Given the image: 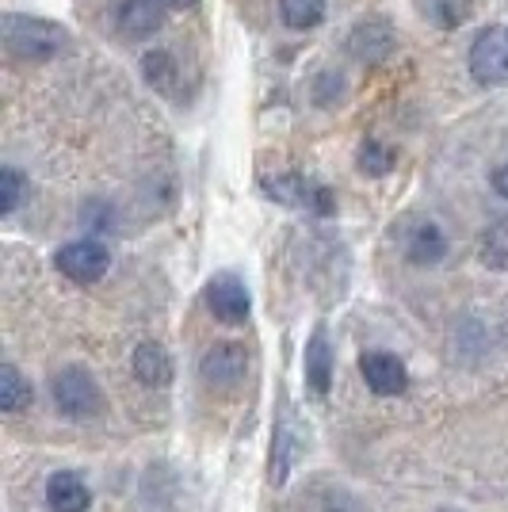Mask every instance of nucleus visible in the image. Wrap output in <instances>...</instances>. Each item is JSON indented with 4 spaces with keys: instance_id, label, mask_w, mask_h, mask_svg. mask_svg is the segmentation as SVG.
<instances>
[{
    "instance_id": "nucleus-7",
    "label": "nucleus",
    "mask_w": 508,
    "mask_h": 512,
    "mask_svg": "<svg viewBox=\"0 0 508 512\" xmlns=\"http://www.w3.org/2000/svg\"><path fill=\"white\" fill-rule=\"evenodd\" d=\"M402 253L421 264V268H432L447 256V237L436 222L428 218H417V222H405L402 226Z\"/></svg>"
},
{
    "instance_id": "nucleus-11",
    "label": "nucleus",
    "mask_w": 508,
    "mask_h": 512,
    "mask_svg": "<svg viewBox=\"0 0 508 512\" xmlns=\"http://www.w3.org/2000/svg\"><path fill=\"white\" fill-rule=\"evenodd\" d=\"M360 371L367 386L382 394V398H390V394H402L405 386H409V371H405V363L398 356H390V352H363L360 356Z\"/></svg>"
},
{
    "instance_id": "nucleus-22",
    "label": "nucleus",
    "mask_w": 508,
    "mask_h": 512,
    "mask_svg": "<svg viewBox=\"0 0 508 512\" xmlns=\"http://www.w3.org/2000/svg\"><path fill=\"white\" fill-rule=\"evenodd\" d=\"M20 195H23V176L12 165L0 169V214H12L20 207Z\"/></svg>"
},
{
    "instance_id": "nucleus-23",
    "label": "nucleus",
    "mask_w": 508,
    "mask_h": 512,
    "mask_svg": "<svg viewBox=\"0 0 508 512\" xmlns=\"http://www.w3.org/2000/svg\"><path fill=\"white\" fill-rule=\"evenodd\" d=\"M493 188H497V195H505L508 199V161L493 169Z\"/></svg>"
},
{
    "instance_id": "nucleus-3",
    "label": "nucleus",
    "mask_w": 508,
    "mask_h": 512,
    "mask_svg": "<svg viewBox=\"0 0 508 512\" xmlns=\"http://www.w3.org/2000/svg\"><path fill=\"white\" fill-rule=\"evenodd\" d=\"M470 73L478 85L501 88L508 85V27L493 23L470 43Z\"/></svg>"
},
{
    "instance_id": "nucleus-6",
    "label": "nucleus",
    "mask_w": 508,
    "mask_h": 512,
    "mask_svg": "<svg viewBox=\"0 0 508 512\" xmlns=\"http://www.w3.org/2000/svg\"><path fill=\"white\" fill-rule=\"evenodd\" d=\"M264 188L272 192V199L287 203V207L333 214V195H329V188H321V184L306 180V176H276V180H264Z\"/></svg>"
},
{
    "instance_id": "nucleus-25",
    "label": "nucleus",
    "mask_w": 508,
    "mask_h": 512,
    "mask_svg": "<svg viewBox=\"0 0 508 512\" xmlns=\"http://www.w3.org/2000/svg\"><path fill=\"white\" fill-rule=\"evenodd\" d=\"M440 512H451V509H440Z\"/></svg>"
},
{
    "instance_id": "nucleus-9",
    "label": "nucleus",
    "mask_w": 508,
    "mask_h": 512,
    "mask_svg": "<svg viewBox=\"0 0 508 512\" xmlns=\"http://www.w3.org/2000/svg\"><path fill=\"white\" fill-rule=\"evenodd\" d=\"M165 23V4L161 0H119L115 4V31L127 39H149Z\"/></svg>"
},
{
    "instance_id": "nucleus-24",
    "label": "nucleus",
    "mask_w": 508,
    "mask_h": 512,
    "mask_svg": "<svg viewBox=\"0 0 508 512\" xmlns=\"http://www.w3.org/2000/svg\"><path fill=\"white\" fill-rule=\"evenodd\" d=\"M161 4H165V8H191L195 0H161Z\"/></svg>"
},
{
    "instance_id": "nucleus-1",
    "label": "nucleus",
    "mask_w": 508,
    "mask_h": 512,
    "mask_svg": "<svg viewBox=\"0 0 508 512\" xmlns=\"http://www.w3.org/2000/svg\"><path fill=\"white\" fill-rule=\"evenodd\" d=\"M0 35L8 54H16L23 62H50L69 46V31L62 23L43 20V16H23V12H8L0 20Z\"/></svg>"
},
{
    "instance_id": "nucleus-14",
    "label": "nucleus",
    "mask_w": 508,
    "mask_h": 512,
    "mask_svg": "<svg viewBox=\"0 0 508 512\" xmlns=\"http://www.w3.org/2000/svg\"><path fill=\"white\" fill-rule=\"evenodd\" d=\"M306 383L314 394H325L333 383V348H329L325 329H314V337L306 344Z\"/></svg>"
},
{
    "instance_id": "nucleus-8",
    "label": "nucleus",
    "mask_w": 508,
    "mask_h": 512,
    "mask_svg": "<svg viewBox=\"0 0 508 512\" xmlns=\"http://www.w3.org/2000/svg\"><path fill=\"white\" fill-rule=\"evenodd\" d=\"M207 306H211V314L218 321H226V325H237V321L249 318V287L241 283L237 276H214L207 283Z\"/></svg>"
},
{
    "instance_id": "nucleus-4",
    "label": "nucleus",
    "mask_w": 508,
    "mask_h": 512,
    "mask_svg": "<svg viewBox=\"0 0 508 512\" xmlns=\"http://www.w3.org/2000/svg\"><path fill=\"white\" fill-rule=\"evenodd\" d=\"M54 264L73 283H100L107 276V268H111V256H107L100 241H69V245L58 249Z\"/></svg>"
},
{
    "instance_id": "nucleus-18",
    "label": "nucleus",
    "mask_w": 508,
    "mask_h": 512,
    "mask_svg": "<svg viewBox=\"0 0 508 512\" xmlns=\"http://www.w3.org/2000/svg\"><path fill=\"white\" fill-rule=\"evenodd\" d=\"M27 402H31V383L23 379L12 363H4L0 367V409L4 413H20Z\"/></svg>"
},
{
    "instance_id": "nucleus-19",
    "label": "nucleus",
    "mask_w": 508,
    "mask_h": 512,
    "mask_svg": "<svg viewBox=\"0 0 508 512\" xmlns=\"http://www.w3.org/2000/svg\"><path fill=\"white\" fill-rule=\"evenodd\" d=\"M356 161H360V172L363 176H386V172L394 169V153L382 146L379 138H367L356 153Z\"/></svg>"
},
{
    "instance_id": "nucleus-12",
    "label": "nucleus",
    "mask_w": 508,
    "mask_h": 512,
    "mask_svg": "<svg viewBox=\"0 0 508 512\" xmlns=\"http://www.w3.org/2000/svg\"><path fill=\"white\" fill-rule=\"evenodd\" d=\"M46 505L54 512H88L92 493H88L81 474L58 470V474H50V482H46Z\"/></svg>"
},
{
    "instance_id": "nucleus-17",
    "label": "nucleus",
    "mask_w": 508,
    "mask_h": 512,
    "mask_svg": "<svg viewBox=\"0 0 508 512\" xmlns=\"http://www.w3.org/2000/svg\"><path fill=\"white\" fill-rule=\"evenodd\" d=\"M279 12H283V23L295 27V31H310L325 20L329 4L325 0H279Z\"/></svg>"
},
{
    "instance_id": "nucleus-13",
    "label": "nucleus",
    "mask_w": 508,
    "mask_h": 512,
    "mask_svg": "<svg viewBox=\"0 0 508 512\" xmlns=\"http://www.w3.org/2000/svg\"><path fill=\"white\" fill-rule=\"evenodd\" d=\"M134 375L153 390H161V386L172 383V356L157 341L138 344L134 348Z\"/></svg>"
},
{
    "instance_id": "nucleus-5",
    "label": "nucleus",
    "mask_w": 508,
    "mask_h": 512,
    "mask_svg": "<svg viewBox=\"0 0 508 512\" xmlns=\"http://www.w3.org/2000/svg\"><path fill=\"white\" fill-rule=\"evenodd\" d=\"M199 371H203V379L211 386L230 390V386H237L249 375V352H245V344H237V341L214 344L211 352L203 356V363H199Z\"/></svg>"
},
{
    "instance_id": "nucleus-16",
    "label": "nucleus",
    "mask_w": 508,
    "mask_h": 512,
    "mask_svg": "<svg viewBox=\"0 0 508 512\" xmlns=\"http://www.w3.org/2000/svg\"><path fill=\"white\" fill-rule=\"evenodd\" d=\"M417 8H421L424 20L447 31V27H459V23L470 20L474 0H417Z\"/></svg>"
},
{
    "instance_id": "nucleus-21",
    "label": "nucleus",
    "mask_w": 508,
    "mask_h": 512,
    "mask_svg": "<svg viewBox=\"0 0 508 512\" xmlns=\"http://www.w3.org/2000/svg\"><path fill=\"white\" fill-rule=\"evenodd\" d=\"M482 260L489 268H508V226L489 230L486 241H482Z\"/></svg>"
},
{
    "instance_id": "nucleus-2",
    "label": "nucleus",
    "mask_w": 508,
    "mask_h": 512,
    "mask_svg": "<svg viewBox=\"0 0 508 512\" xmlns=\"http://www.w3.org/2000/svg\"><path fill=\"white\" fill-rule=\"evenodd\" d=\"M54 402L62 409L65 417H77V421H88V417H96L100 409H104V394H100V386L96 379L88 375L85 367H65L54 375Z\"/></svg>"
},
{
    "instance_id": "nucleus-15",
    "label": "nucleus",
    "mask_w": 508,
    "mask_h": 512,
    "mask_svg": "<svg viewBox=\"0 0 508 512\" xmlns=\"http://www.w3.org/2000/svg\"><path fill=\"white\" fill-rule=\"evenodd\" d=\"M291 413H283V421L276 428V440H272V486H283L287 474H291V463H295V436H291Z\"/></svg>"
},
{
    "instance_id": "nucleus-10",
    "label": "nucleus",
    "mask_w": 508,
    "mask_h": 512,
    "mask_svg": "<svg viewBox=\"0 0 508 512\" xmlns=\"http://www.w3.org/2000/svg\"><path fill=\"white\" fill-rule=\"evenodd\" d=\"M398 43V35H394V27L386 20H363L352 27V35H348V50H352V58L363 65H375L382 62L390 50Z\"/></svg>"
},
{
    "instance_id": "nucleus-20",
    "label": "nucleus",
    "mask_w": 508,
    "mask_h": 512,
    "mask_svg": "<svg viewBox=\"0 0 508 512\" xmlns=\"http://www.w3.org/2000/svg\"><path fill=\"white\" fill-rule=\"evenodd\" d=\"M142 69H146V81L153 88H161V92H172V81H176V65H172L169 54H146V62H142Z\"/></svg>"
}]
</instances>
